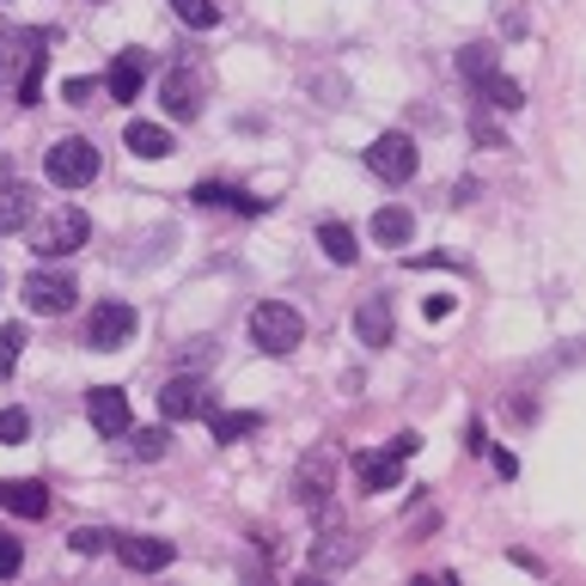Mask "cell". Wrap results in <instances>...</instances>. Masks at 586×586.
<instances>
[{"mask_svg": "<svg viewBox=\"0 0 586 586\" xmlns=\"http://www.w3.org/2000/svg\"><path fill=\"white\" fill-rule=\"evenodd\" d=\"M251 342H257L263 354H294L306 342V318L287 300H263L257 312H251Z\"/></svg>", "mask_w": 586, "mask_h": 586, "instance_id": "cell-1", "label": "cell"}, {"mask_svg": "<svg viewBox=\"0 0 586 586\" xmlns=\"http://www.w3.org/2000/svg\"><path fill=\"white\" fill-rule=\"evenodd\" d=\"M92 238V221H86V209H55L50 221H38L31 226V251H38L43 263L50 257H74L79 245Z\"/></svg>", "mask_w": 586, "mask_h": 586, "instance_id": "cell-2", "label": "cell"}, {"mask_svg": "<svg viewBox=\"0 0 586 586\" xmlns=\"http://www.w3.org/2000/svg\"><path fill=\"white\" fill-rule=\"evenodd\" d=\"M43 171H50V183H62V190H86V183L98 178V147H92L86 135H67V141H55L50 153H43Z\"/></svg>", "mask_w": 586, "mask_h": 586, "instance_id": "cell-3", "label": "cell"}, {"mask_svg": "<svg viewBox=\"0 0 586 586\" xmlns=\"http://www.w3.org/2000/svg\"><path fill=\"white\" fill-rule=\"evenodd\" d=\"M129 342H135V306H122V300H98V312L86 318V349L117 354V349H129Z\"/></svg>", "mask_w": 586, "mask_h": 586, "instance_id": "cell-4", "label": "cell"}, {"mask_svg": "<svg viewBox=\"0 0 586 586\" xmlns=\"http://www.w3.org/2000/svg\"><path fill=\"white\" fill-rule=\"evenodd\" d=\"M74 300H79L74 275H62V269H38V275H25V306H31L38 318H62V312H74Z\"/></svg>", "mask_w": 586, "mask_h": 586, "instance_id": "cell-5", "label": "cell"}, {"mask_svg": "<svg viewBox=\"0 0 586 586\" xmlns=\"http://www.w3.org/2000/svg\"><path fill=\"white\" fill-rule=\"evenodd\" d=\"M366 171L385 183H409L416 178V141L409 135H379L373 147H366Z\"/></svg>", "mask_w": 586, "mask_h": 586, "instance_id": "cell-6", "label": "cell"}, {"mask_svg": "<svg viewBox=\"0 0 586 586\" xmlns=\"http://www.w3.org/2000/svg\"><path fill=\"white\" fill-rule=\"evenodd\" d=\"M159 409H166V422H195V416H209V409H214V391H209V379H190V373H178L166 391H159Z\"/></svg>", "mask_w": 586, "mask_h": 586, "instance_id": "cell-7", "label": "cell"}, {"mask_svg": "<svg viewBox=\"0 0 586 586\" xmlns=\"http://www.w3.org/2000/svg\"><path fill=\"white\" fill-rule=\"evenodd\" d=\"M55 31H31L25 38V67H19V105H38L43 98V62H50ZM13 62V50H0V67Z\"/></svg>", "mask_w": 586, "mask_h": 586, "instance_id": "cell-8", "label": "cell"}, {"mask_svg": "<svg viewBox=\"0 0 586 586\" xmlns=\"http://www.w3.org/2000/svg\"><path fill=\"white\" fill-rule=\"evenodd\" d=\"M354 337H361L366 349H391V337H397V312H391V294H366V300L354 306Z\"/></svg>", "mask_w": 586, "mask_h": 586, "instance_id": "cell-9", "label": "cell"}, {"mask_svg": "<svg viewBox=\"0 0 586 586\" xmlns=\"http://www.w3.org/2000/svg\"><path fill=\"white\" fill-rule=\"evenodd\" d=\"M86 416H92V428L105 434V440H122V434L135 428V416H129V397H122L117 385H98L86 397Z\"/></svg>", "mask_w": 586, "mask_h": 586, "instance_id": "cell-10", "label": "cell"}, {"mask_svg": "<svg viewBox=\"0 0 586 586\" xmlns=\"http://www.w3.org/2000/svg\"><path fill=\"white\" fill-rule=\"evenodd\" d=\"M159 98H166V117H178V122L202 117V79H195L190 67H171L166 86H159Z\"/></svg>", "mask_w": 586, "mask_h": 586, "instance_id": "cell-11", "label": "cell"}, {"mask_svg": "<svg viewBox=\"0 0 586 586\" xmlns=\"http://www.w3.org/2000/svg\"><path fill=\"white\" fill-rule=\"evenodd\" d=\"M354 477H361L366 496L404 489V458H397V452H354Z\"/></svg>", "mask_w": 586, "mask_h": 586, "instance_id": "cell-12", "label": "cell"}, {"mask_svg": "<svg viewBox=\"0 0 586 586\" xmlns=\"http://www.w3.org/2000/svg\"><path fill=\"white\" fill-rule=\"evenodd\" d=\"M110 550H117L122 568H135V574L171 568V544H166V537H110Z\"/></svg>", "mask_w": 586, "mask_h": 586, "instance_id": "cell-13", "label": "cell"}, {"mask_svg": "<svg viewBox=\"0 0 586 586\" xmlns=\"http://www.w3.org/2000/svg\"><path fill=\"white\" fill-rule=\"evenodd\" d=\"M0 508L19 513V520H43V513H50V489L31 482V477H7L0 482Z\"/></svg>", "mask_w": 586, "mask_h": 586, "instance_id": "cell-14", "label": "cell"}, {"mask_svg": "<svg viewBox=\"0 0 586 586\" xmlns=\"http://www.w3.org/2000/svg\"><path fill=\"white\" fill-rule=\"evenodd\" d=\"M141 79H147V55L122 50L117 62H110V74H105V92L117 98V105H135V98H141Z\"/></svg>", "mask_w": 586, "mask_h": 586, "instance_id": "cell-15", "label": "cell"}, {"mask_svg": "<svg viewBox=\"0 0 586 586\" xmlns=\"http://www.w3.org/2000/svg\"><path fill=\"white\" fill-rule=\"evenodd\" d=\"M31 214H38V190L19 178L0 183V233H19V226H31Z\"/></svg>", "mask_w": 586, "mask_h": 586, "instance_id": "cell-16", "label": "cell"}, {"mask_svg": "<svg viewBox=\"0 0 586 586\" xmlns=\"http://www.w3.org/2000/svg\"><path fill=\"white\" fill-rule=\"evenodd\" d=\"M257 428H263V416H257V409H209V434H214L221 446L251 440Z\"/></svg>", "mask_w": 586, "mask_h": 586, "instance_id": "cell-17", "label": "cell"}, {"mask_svg": "<svg viewBox=\"0 0 586 586\" xmlns=\"http://www.w3.org/2000/svg\"><path fill=\"white\" fill-rule=\"evenodd\" d=\"M373 238H379V245H391V251L409 245V238H416V214H409V209H379L373 214Z\"/></svg>", "mask_w": 586, "mask_h": 586, "instance_id": "cell-18", "label": "cell"}, {"mask_svg": "<svg viewBox=\"0 0 586 586\" xmlns=\"http://www.w3.org/2000/svg\"><path fill=\"white\" fill-rule=\"evenodd\" d=\"M477 98H489L496 110H520V105H525V86H520V79H508V74L496 67L489 79H477Z\"/></svg>", "mask_w": 586, "mask_h": 586, "instance_id": "cell-19", "label": "cell"}, {"mask_svg": "<svg viewBox=\"0 0 586 586\" xmlns=\"http://www.w3.org/2000/svg\"><path fill=\"white\" fill-rule=\"evenodd\" d=\"M129 153L135 159H171V135L159 122H129Z\"/></svg>", "mask_w": 586, "mask_h": 586, "instance_id": "cell-20", "label": "cell"}, {"mask_svg": "<svg viewBox=\"0 0 586 586\" xmlns=\"http://www.w3.org/2000/svg\"><path fill=\"white\" fill-rule=\"evenodd\" d=\"M324 496H330V452H318V458H306V470H300V501L306 508H324Z\"/></svg>", "mask_w": 586, "mask_h": 586, "instance_id": "cell-21", "label": "cell"}, {"mask_svg": "<svg viewBox=\"0 0 586 586\" xmlns=\"http://www.w3.org/2000/svg\"><path fill=\"white\" fill-rule=\"evenodd\" d=\"M318 245H324V257H330V263H342V269H349V263L361 257V245H354V233H349L342 221H324V226H318Z\"/></svg>", "mask_w": 586, "mask_h": 586, "instance_id": "cell-22", "label": "cell"}, {"mask_svg": "<svg viewBox=\"0 0 586 586\" xmlns=\"http://www.w3.org/2000/svg\"><path fill=\"white\" fill-rule=\"evenodd\" d=\"M501 67V55H496V43H470V50H458V74L477 86V79H489Z\"/></svg>", "mask_w": 586, "mask_h": 586, "instance_id": "cell-23", "label": "cell"}, {"mask_svg": "<svg viewBox=\"0 0 586 586\" xmlns=\"http://www.w3.org/2000/svg\"><path fill=\"white\" fill-rule=\"evenodd\" d=\"M342 562H354V537L349 532H324V544L312 550V568L330 574V568H342Z\"/></svg>", "mask_w": 586, "mask_h": 586, "instance_id": "cell-24", "label": "cell"}, {"mask_svg": "<svg viewBox=\"0 0 586 586\" xmlns=\"http://www.w3.org/2000/svg\"><path fill=\"white\" fill-rule=\"evenodd\" d=\"M171 13H178L183 25H195V31L221 25V7H214V0H171Z\"/></svg>", "mask_w": 586, "mask_h": 586, "instance_id": "cell-25", "label": "cell"}, {"mask_svg": "<svg viewBox=\"0 0 586 586\" xmlns=\"http://www.w3.org/2000/svg\"><path fill=\"white\" fill-rule=\"evenodd\" d=\"M110 537H117V532H105V525H79V532L67 537V544H74V556H105Z\"/></svg>", "mask_w": 586, "mask_h": 586, "instance_id": "cell-26", "label": "cell"}, {"mask_svg": "<svg viewBox=\"0 0 586 586\" xmlns=\"http://www.w3.org/2000/svg\"><path fill=\"white\" fill-rule=\"evenodd\" d=\"M19 349H25V324H0V373L19 366Z\"/></svg>", "mask_w": 586, "mask_h": 586, "instance_id": "cell-27", "label": "cell"}, {"mask_svg": "<svg viewBox=\"0 0 586 586\" xmlns=\"http://www.w3.org/2000/svg\"><path fill=\"white\" fill-rule=\"evenodd\" d=\"M31 434V416L25 409H0V446H19Z\"/></svg>", "mask_w": 586, "mask_h": 586, "instance_id": "cell-28", "label": "cell"}, {"mask_svg": "<svg viewBox=\"0 0 586 586\" xmlns=\"http://www.w3.org/2000/svg\"><path fill=\"white\" fill-rule=\"evenodd\" d=\"M166 440H171L166 428H147V434H135V458H147V465H153V458H166Z\"/></svg>", "mask_w": 586, "mask_h": 586, "instance_id": "cell-29", "label": "cell"}, {"mask_svg": "<svg viewBox=\"0 0 586 586\" xmlns=\"http://www.w3.org/2000/svg\"><path fill=\"white\" fill-rule=\"evenodd\" d=\"M62 98H67V105H92V98H98V79H67Z\"/></svg>", "mask_w": 586, "mask_h": 586, "instance_id": "cell-30", "label": "cell"}, {"mask_svg": "<svg viewBox=\"0 0 586 586\" xmlns=\"http://www.w3.org/2000/svg\"><path fill=\"white\" fill-rule=\"evenodd\" d=\"M195 202H202V209H226V195H233V190H226V183H195Z\"/></svg>", "mask_w": 586, "mask_h": 586, "instance_id": "cell-31", "label": "cell"}, {"mask_svg": "<svg viewBox=\"0 0 586 586\" xmlns=\"http://www.w3.org/2000/svg\"><path fill=\"white\" fill-rule=\"evenodd\" d=\"M470 135H477V147H508V135H501L489 117H477V122H470Z\"/></svg>", "mask_w": 586, "mask_h": 586, "instance_id": "cell-32", "label": "cell"}, {"mask_svg": "<svg viewBox=\"0 0 586 586\" xmlns=\"http://www.w3.org/2000/svg\"><path fill=\"white\" fill-rule=\"evenodd\" d=\"M422 312H428L434 324H440V318H452V312H458V300H452V294H428V300H422Z\"/></svg>", "mask_w": 586, "mask_h": 586, "instance_id": "cell-33", "label": "cell"}, {"mask_svg": "<svg viewBox=\"0 0 586 586\" xmlns=\"http://www.w3.org/2000/svg\"><path fill=\"white\" fill-rule=\"evenodd\" d=\"M25 568V556H19V544L13 537H0V580H7V574H19Z\"/></svg>", "mask_w": 586, "mask_h": 586, "instance_id": "cell-34", "label": "cell"}, {"mask_svg": "<svg viewBox=\"0 0 586 586\" xmlns=\"http://www.w3.org/2000/svg\"><path fill=\"white\" fill-rule=\"evenodd\" d=\"M391 452H397V458H416V452H422V434H397V440H391Z\"/></svg>", "mask_w": 586, "mask_h": 586, "instance_id": "cell-35", "label": "cell"}, {"mask_svg": "<svg viewBox=\"0 0 586 586\" xmlns=\"http://www.w3.org/2000/svg\"><path fill=\"white\" fill-rule=\"evenodd\" d=\"M465 446H470V452H477V458H482V452H489V434H482V422H470V434H465Z\"/></svg>", "mask_w": 586, "mask_h": 586, "instance_id": "cell-36", "label": "cell"}]
</instances>
